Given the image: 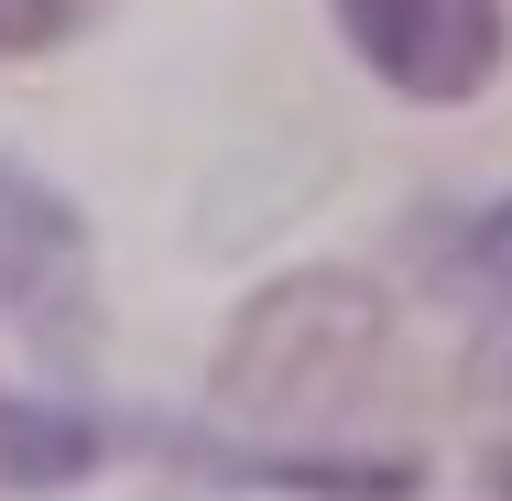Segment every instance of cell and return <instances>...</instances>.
Here are the masks:
<instances>
[{"mask_svg":"<svg viewBox=\"0 0 512 501\" xmlns=\"http://www.w3.org/2000/svg\"><path fill=\"white\" fill-rule=\"evenodd\" d=\"M77 33V0H0V55H44Z\"/></svg>","mask_w":512,"mask_h":501,"instance_id":"5","label":"cell"},{"mask_svg":"<svg viewBox=\"0 0 512 501\" xmlns=\"http://www.w3.org/2000/svg\"><path fill=\"white\" fill-rule=\"evenodd\" d=\"M88 284V229L44 197L22 164H0V295L22 305L33 327H66Z\"/></svg>","mask_w":512,"mask_h":501,"instance_id":"3","label":"cell"},{"mask_svg":"<svg viewBox=\"0 0 512 501\" xmlns=\"http://www.w3.org/2000/svg\"><path fill=\"white\" fill-rule=\"evenodd\" d=\"M88 469H99V425L0 393V491H66V480H88Z\"/></svg>","mask_w":512,"mask_h":501,"instance_id":"4","label":"cell"},{"mask_svg":"<svg viewBox=\"0 0 512 501\" xmlns=\"http://www.w3.org/2000/svg\"><path fill=\"white\" fill-rule=\"evenodd\" d=\"M469 273H480V284L512 305V207H491V218L469 229Z\"/></svg>","mask_w":512,"mask_h":501,"instance_id":"6","label":"cell"},{"mask_svg":"<svg viewBox=\"0 0 512 501\" xmlns=\"http://www.w3.org/2000/svg\"><path fill=\"white\" fill-rule=\"evenodd\" d=\"M338 33L360 44V66L393 99H425V109L480 99L512 55L502 0H338Z\"/></svg>","mask_w":512,"mask_h":501,"instance_id":"2","label":"cell"},{"mask_svg":"<svg viewBox=\"0 0 512 501\" xmlns=\"http://www.w3.org/2000/svg\"><path fill=\"white\" fill-rule=\"evenodd\" d=\"M480 382H491V393H512V316L491 327V360H480Z\"/></svg>","mask_w":512,"mask_h":501,"instance_id":"7","label":"cell"},{"mask_svg":"<svg viewBox=\"0 0 512 501\" xmlns=\"http://www.w3.org/2000/svg\"><path fill=\"white\" fill-rule=\"evenodd\" d=\"M491 501H512V447H502V458H491Z\"/></svg>","mask_w":512,"mask_h":501,"instance_id":"8","label":"cell"},{"mask_svg":"<svg viewBox=\"0 0 512 501\" xmlns=\"http://www.w3.org/2000/svg\"><path fill=\"white\" fill-rule=\"evenodd\" d=\"M382 382H393V305L360 273L273 284L262 305L229 316V349H218V403L251 425H295V436L371 414Z\"/></svg>","mask_w":512,"mask_h":501,"instance_id":"1","label":"cell"}]
</instances>
